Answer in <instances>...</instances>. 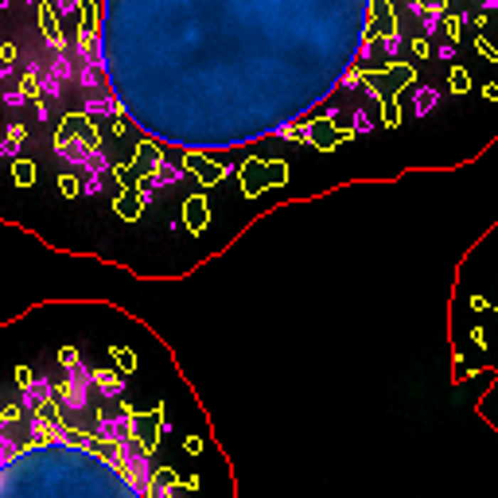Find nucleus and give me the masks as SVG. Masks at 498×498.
Wrapping results in <instances>:
<instances>
[{
    "label": "nucleus",
    "instance_id": "9",
    "mask_svg": "<svg viewBox=\"0 0 498 498\" xmlns=\"http://www.w3.org/2000/svg\"><path fill=\"white\" fill-rule=\"evenodd\" d=\"M184 452L187 455H198V452H203V436H187L184 440Z\"/></svg>",
    "mask_w": 498,
    "mask_h": 498
},
{
    "label": "nucleus",
    "instance_id": "1",
    "mask_svg": "<svg viewBox=\"0 0 498 498\" xmlns=\"http://www.w3.org/2000/svg\"><path fill=\"white\" fill-rule=\"evenodd\" d=\"M94 304L0 319V498H191L156 483L168 401L137 405L140 354L86 351Z\"/></svg>",
    "mask_w": 498,
    "mask_h": 498
},
{
    "label": "nucleus",
    "instance_id": "11",
    "mask_svg": "<svg viewBox=\"0 0 498 498\" xmlns=\"http://www.w3.org/2000/svg\"><path fill=\"white\" fill-rule=\"evenodd\" d=\"M413 55H417V59H428V55H433V47H428L425 39H413Z\"/></svg>",
    "mask_w": 498,
    "mask_h": 498
},
{
    "label": "nucleus",
    "instance_id": "4",
    "mask_svg": "<svg viewBox=\"0 0 498 498\" xmlns=\"http://www.w3.org/2000/svg\"><path fill=\"white\" fill-rule=\"evenodd\" d=\"M206 222H211V206H206L203 195H187L184 198V226L187 234H203Z\"/></svg>",
    "mask_w": 498,
    "mask_h": 498
},
{
    "label": "nucleus",
    "instance_id": "10",
    "mask_svg": "<svg viewBox=\"0 0 498 498\" xmlns=\"http://www.w3.org/2000/svg\"><path fill=\"white\" fill-rule=\"evenodd\" d=\"M479 55H483V59H491V63H498V47H491V43H487V39H479Z\"/></svg>",
    "mask_w": 498,
    "mask_h": 498
},
{
    "label": "nucleus",
    "instance_id": "8",
    "mask_svg": "<svg viewBox=\"0 0 498 498\" xmlns=\"http://www.w3.org/2000/svg\"><path fill=\"white\" fill-rule=\"evenodd\" d=\"M444 28H447V39H460L463 20H460V16H447V20H444Z\"/></svg>",
    "mask_w": 498,
    "mask_h": 498
},
{
    "label": "nucleus",
    "instance_id": "3",
    "mask_svg": "<svg viewBox=\"0 0 498 498\" xmlns=\"http://www.w3.org/2000/svg\"><path fill=\"white\" fill-rule=\"evenodd\" d=\"M179 171H195V179H198L203 187H214L222 176H226V171H222L206 152H184V160H179Z\"/></svg>",
    "mask_w": 498,
    "mask_h": 498
},
{
    "label": "nucleus",
    "instance_id": "2",
    "mask_svg": "<svg viewBox=\"0 0 498 498\" xmlns=\"http://www.w3.org/2000/svg\"><path fill=\"white\" fill-rule=\"evenodd\" d=\"M285 179H288L285 164H265V160H245L242 164V187H245L249 198L261 195L269 184H285Z\"/></svg>",
    "mask_w": 498,
    "mask_h": 498
},
{
    "label": "nucleus",
    "instance_id": "13",
    "mask_svg": "<svg viewBox=\"0 0 498 498\" xmlns=\"http://www.w3.org/2000/svg\"><path fill=\"white\" fill-rule=\"evenodd\" d=\"M483 94H487V97H491V102H498V86H494V82H491V86H487V90H483Z\"/></svg>",
    "mask_w": 498,
    "mask_h": 498
},
{
    "label": "nucleus",
    "instance_id": "12",
    "mask_svg": "<svg viewBox=\"0 0 498 498\" xmlns=\"http://www.w3.org/2000/svg\"><path fill=\"white\" fill-rule=\"evenodd\" d=\"M471 308H475V312H487V308H491V304H487L483 296H471Z\"/></svg>",
    "mask_w": 498,
    "mask_h": 498
},
{
    "label": "nucleus",
    "instance_id": "5",
    "mask_svg": "<svg viewBox=\"0 0 498 498\" xmlns=\"http://www.w3.org/2000/svg\"><path fill=\"white\" fill-rule=\"evenodd\" d=\"M331 124H335V117H323V121H308V140L315 148H319V152H331V148L339 144V132L331 129Z\"/></svg>",
    "mask_w": 498,
    "mask_h": 498
},
{
    "label": "nucleus",
    "instance_id": "7",
    "mask_svg": "<svg viewBox=\"0 0 498 498\" xmlns=\"http://www.w3.org/2000/svg\"><path fill=\"white\" fill-rule=\"evenodd\" d=\"M381 121H386V129H397V124H401V110H397V102H386Z\"/></svg>",
    "mask_w": 498,
    "mask_h": 498
},
{
    "label": "nucleus",
    "instance_id": "6",
    "mask_svg": "<svg viewBox=\"0 0 498 498\" xmlns=\"http://www.w3.org/2000/svg\"><path fill=\"white\" fill-rule=\"evenodd\" d=\"M452 90L455 94H467L471 90V74L463 70V66H452Z\"/></svg>",
    "mask_w": 498,
    "mask_h": 498
}]
</instances>
